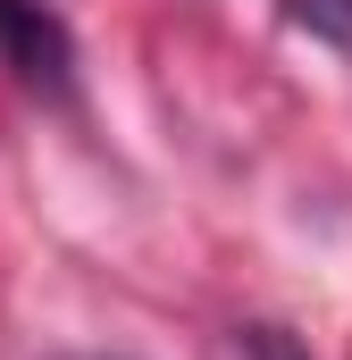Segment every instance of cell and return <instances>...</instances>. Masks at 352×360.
<instances>
[{
	"label": "cell",
	"mask_w": 352,
	"mask_h": 360,
	"mask_svg": "<svg viewBox=\"0 0 352 360\" xmlns=\"http://www.w3.org/2000/svg\"><path fill=\"white\" fill-rule=\"evenodd\" d=\"M285 17H294L302 34H319V42L352 51V0H285Z\"/></svg>",
	"instance_id": "cell-2"
},
{
	"label": "cell",
	"mask_w": 352,
	"mask_h": 360,
	"mask_svg": "<svg viewBox=\"0 0 352 360\" xmlns=\"http://www.w3.org/2000/svg\"><path fill=\"white\" fill-rule=\"evenodd\" d=\"M0 68L25 92H42V101H68L76 92V34H68V17L42 8V0H0Z\"/></svg>",
	"instance_id": "cell-1"
}]
</instances>
